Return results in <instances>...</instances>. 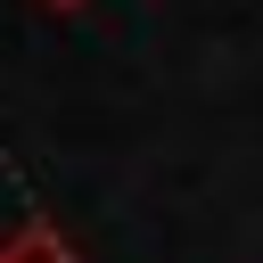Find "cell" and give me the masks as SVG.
I'll use <instances>...</instances> for the list:
<instances>
[{
    "mask_svg": "<svg viewBox=\"0 0 263 263\" xmlns=\"http://www.w3.org/2000/svg\"><path fill=\"white\" fill-rule=\"evenodd\" d=\"M0 263H74V247H66L49 222H25V230L0 247Z\"/></svg>",
    "mask_w": 263,
    "mask_h": 263,
    "instance_id": "1",
    "label": "cell"
},
{
    "mask_svg": "<svg viewBox=\"0 0 263 263\" xmlns=\"http://www.w3.org/2000/svg\"><path fill=\"white\" fill-rule=\"evenodd\" d=\"M41 8H58V16H74V8H90V0H41Z\"/></svg>",
    "mask_w": 263,
    "mask_h": 263,
    "instance_id": "2",
    "label": "cell"
}]
</instances>
